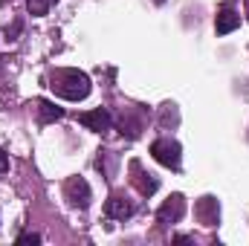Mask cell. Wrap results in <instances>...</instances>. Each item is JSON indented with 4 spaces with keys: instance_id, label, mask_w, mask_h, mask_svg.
<instances>
[{
    "instance_id": "7",
    "label": "cell",
    "mask_w": 249,
    "mask_h": 246,
    "mask_svg": "<svg viewBox=\"0 0 249 246\" xmlns=\"http://www.w3.org/2000/svg\"><path fill=\"white\" fill-rule=\"evenodd\" d=\"M130 171L136 174V177H133V183H136V188H139V194H145V197H148V194H154V191L160 188V183L154 180V174H145L139 162H130Z\"/></svg>"
},
{
    "instance_id": "9",
    "label": "cell",
    "mask_w": 249,
    "mask_h": 246,
    "mask_svg": "<svg viewBox=\"0 0 249 246\" xmlns=\"http://www.w3.org/2000/svg\"><path fill=\"white\" fill-rule=\"evenodd\" d=\"M217 214H220V209H217V200H212V197H203V200L197 203V217H200L206 226L217 223Z\"/></svg>"
},
{
    "instance_id": "11",
    "label": "cell",
    "mask_w": 249,
    "mask_h": 246,
    "mask_svg": "<svg viewBox=\"0 0 249 246\" xmlns=\"http://www.w3.org/2000/svg\"><path fill=\"white\" fill-rule=\"evenodd\" d=\"M53 3H55V0H26L29 12H32V15H38V18H41V15H47Z\"/></svg>"
},
{
    "instance_id": "13",
    "label": "cell",
    "mask_w": 249,
    "mask_h": 246,
    "mask_svg": "<svg viewBox=\"0 0 249 246\" xmlns=\"http://www.w3.org/2000/svg\"><path fill=\"white\" fill-rule=\"evenodd\" d=\"M3 171H9V157L0 151V174H3Z\"/></svg>"
},
{
    "instance_id": "2",
    "label": "cell",
    "mask_w": 249,
    "mask_h": 246,
    "mask_svg": "<svg viewBox=\"0 0 249 246\" xmlns=\"http://www.w3.org/2000/svg\"><path fill=\"white\" fill-rule=\"evenodd\" d=\"M151 154H154V159L160 162V165H165V168H180V145L174 142V139H157L154 145H151Z\"/></svg>"
},
{
    "instance_id": "4",
    "label": "cell",
    "mask_w": 249,
    "mask_h": 246,
    "mask_svg": "<svg viewBox=\"0 0 249 246\" xmlns=\"http://www.w3.org/2000/svg\"><path fill=\"white\" fill-rule=\"evenodd\" d=\"M64 191H67V197L72 200V206H81V209L90 206V185L84 183L81 177H70L67 185H64Z\"/></svg>"
},
{
    "instance_id": "6",
    "label": "cell",
    "mask_w": 249,
    "mask_h": 246,
    "mask_svg": "<svg viewBox=\"0 0 249 246\" xmlns=\"http://www.w3.org/2000/svg\"><path fill=\"white\" fill-rule=\"evenodd\" d=\"M78 122L84 124V127H90V130H99V133H105V130L110 127V116H107V110L96 107V110L78 113Z\"/></svg>"
},
{
    "instance_id": "12",
    "label": "cell",
    "mask_w": 249,
    "mask_h": 246,
    "mask_svg": "<svg viewBox=\"0 0 249 246\" xmlns=\"http://www.w3.org/2000/svg\"><path fill=\"white\" fill-rule=\"evenodd\" d=\"M38 241H41V238H38V235H32V232H26V235H20V238H18V244H38Z\"/></svg>"
},
{
    "instance_id": "1",
    "label": "cell",
    "mask_w": 249,
    "mask_h": 246,
    "mask_svg": "<svg viewBox=\"0 0 249 246\" xmlns=\"http://www.w3.org/2000/svg\"><path fill=\"white\" fill-rule=\"evenodd\" d=\"M61 99L67 102H81V99H87V93H90V78L81 72V70H58L55 75H53V84H50Z\"/></svg>"
},
{
    "instance_id": "3",
    "label": "cell",
    "mask_w": 249,
    "mask_h": 246,
    "mask_svg": "<svg viewBox=\"0 0 249 246\" xmlns=\"http://www.w3.org/2000/svg\"><path fill=\"white\" fill-rule=\"evenodd\" d=\"M183 214H186V200H183V194H171V197L160 206V211H157L160 223H177Z\"/></svg>"
},
{
    "instance_id": "10",
    "label": "cell",
    "mask_w": 249,
    "mask_h": 246,
    "mask_svg": "<svg viewBox=\"0 0 249 246\" xmlns=\"http://www.w3.org/2000/svg\"><path fill=\"white\" fill-rule=\"evenodd\" d=\"M35 107H38V116H41V122H58V119H64V107H58V105H53V102H35Z\"/></svg>"
},
{
    "instance_id": "5",
    "label": "cell",
    "mask_w": 249,
    "mask_h": 246,
    "mask_svg": "<svg viewBox=\"0 0 249 246\" xmlns=\"http://www.w3.org/2000/svg\"><path fill=\"white\" fill-rule=\"evenodd\" d=\"M217 35H226V32H232V29H238L241 26V15L235 12V6L232 3H223L220 6V12H217Z\"/></svg>"
},
{
    "instance_id": "8",
    "label": "cell",
    "mask_w": 249,
    "mask_h": 246,
    "mask_svg": "<svg viewBox=\"0 0 249 246\" xmlns=\"http://www.w3.org/2000/svg\"><path fill=\"white\" fill-rule=\"evenodd\" d=\"M105 211H107V217H113V220H124V217H130V214H133V206L124 200L122 194H113V197L107 200Z\"/></svg>"
},
{
    "instance_id": "14",
    "label": "cell",
    "mask_w": 249,
    "mask_h": 246,
    "mask_svg": "<svg viewBox=\"0 0 249 246\" xmlns=\"http://www.w3.org/2000/svg\"><path fill=\"white\" fill-rule=\"evenodd\" d=\"M157 3H162V0H157Z\"/></svg>"
}]
</instances>
